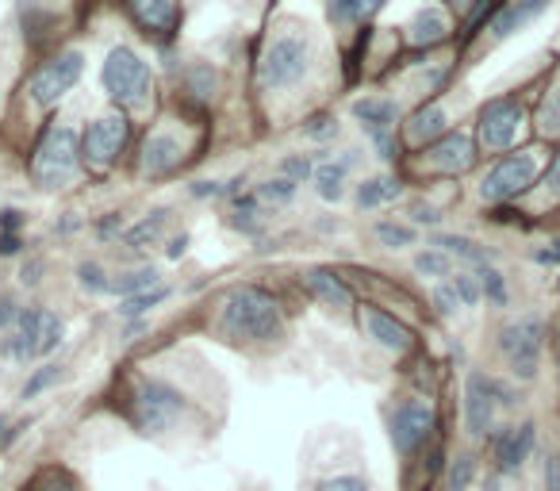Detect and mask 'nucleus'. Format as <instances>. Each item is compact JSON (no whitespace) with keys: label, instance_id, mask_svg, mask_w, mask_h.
I'll list each match as a JSON object with an SVG mask.
<instances>
[{"label":"nucleus","instance_id":"nucleus-1","mask_svg":"<svg viewBox=\"0 0 560 491\" xmlns=\"http://www.w3.org/2000/svg\"><path fill=\"white\" fill-rule=\"evenodd\" d=\"M219 327L234 342H257L272 346L284 338V312L272 300V292L257 289V284H234L223 300V315H219Z\"/></svg>","mask_w":560,"mask_h":491},{"label":"nucleus","instance_id":"nucleus-2","mask_svg":"<svg viewBox=\"0 0 560 491\" xmlns=\"http://www.w3.org/2000/svg\"><path fill=\"white\" fill-rule=\"evenodd\" d=\"M315 58V39L300 27H284L277 32L261 50V62H257V81L269 93H280V89H292L307 78Z\"/></svg>","mask_w":560,"mask_h":491},{"label":"nucleus","instance_id":"nucleus-3","mask_svg":"<svg viewBox=\"0 0 560 491\" xmlns=\"http://www.w3.org/2000/svg\"><path fill=\"white\" fill-rule=\"evenodd\" d=\"M135 430L147 437H162L177 426L188 414V399L177 384L162 381V376H142L131 391V404H127Z\"/></svg>","mask_w":560,"mask_h":491},{"label":"nucleus","instance_id":"nucleus-4","mask_svg":"<svg viewBox=\"0 0 560 491\" xmlns=\"http://www.w3.org/2000/svg\"><path fill=\"white\" fill-rule=\"evenodd\" d=\"M101 85H104V93L116 104H124V108H142V104L150 101V93H154V73L142 62L139 50L112 47L108 58H104Z\"/></svg>","mask_w":560,"mask_h":491},{"label":"nucleus","instance_id":"nucleus-5","mask_svg":"<svg viewBox=\"0 0 560 491\" xmlns=\"http://www.w3.org/2000/svg\"><path fill=\"white\" fill-rule=\"evenodd\" d=\"M81 165V139L73 127H50L35 147L32 177L39 188H62Z\"/></svg>","mask_w":560,"mask_h":491},{"label":"nucleus","instance_id":"nucleus-6","mask_svg":"<svg viewBox=\"0 0 560 491\" xmlns=\"http://www.w3.org/2000/svg\"><path fill=\"white\" fill-rule=\"evenodd\" d=\"M541 342H545V323L537 315H522V319L506 323L499 330V353H503L506 369L518 381H534L537 361H541Z\"/></svg>","mask_w":560,"mask_h":491},{"label":"nucleus","instance_id":"nucleus-7","mask_svg":"<svg viewBox=\"0 0 560 491\" xmlns=\"http://www.w3.org/2000/svg\"><path fill=\"white\" fill-rule=\"evenodd\" d=\"M506 404H514L511 388L499 384L495 376L472 369L465 381V430L472 437H488L491 426H495L499 407H506Z\"/></svg>","mask_w":560,"mask_h":491},{"label":"nucleus","instance_id":"nucleus-8","mask_svg":"<svg viewBox=\"0 0 560 491\" xmlns=\"http://www.w3.org/2000/svg\"><path fill=\"white\" fill-rule=\"evenodd\" d=\"M537 154L534 150H522V154H503L480 180V196L488 203H506L518 200L526 188H534L537 180Z\"/></svg>","mask_w":560,"mask_h":491},{"label":"nucleus","instance_id":"nucleus-9","mask_svg":"<svg viewBox=\"0 0 560 491\" xmlns=\"http://www.w3.org/2000/svg\"><path fill=\"white\" fill-rule=\"evenodd\" d=\"M434 430H438V411H434V404H427V399H404L388 419L392 449H396L399 457L419 453L422 445L434 437Z\"/></svg>","mask_w":560,"mask_h":491},{"label":"nucleus","instance_id":"nucleus-10","mask_svg":"<svg viewBox=\"0 0 560 491\" xmlns=\"http://www.w3.org/2000/svg\"><path fill=\"white\" fill-rule=\"evenodd\" d=\"M81 73H85V55H81V50H62V55H55L50 62H43L39 70H35L27 93H32V101L39 104V108H55V104L78 85Z\"/></svg>","mask_w":560,"mask_h":491},{"label":"nucleus","instance_id":"nucleus-11","mask_svg":"<svg viewBox=\"0 0 560 491\" xmlns=\"http://www.w3.org/2000/svg\"><path fill=\"white\" fill-rule=\"evenodd\" d=\"M127 139H131L127 116L124 112H108V116L93 119V124L85 127V135H81V157H85L89 165H96V169H104V165H112L124 154Z\"/></svg>","mask_w":560,"mask_h":491},{"label":"nucleus","instance_id":"nucleus-12","mask_svg":"<svg viewBox=\"0 0 560 491\" xmlns=\"http://www.w3.org/2000/svg\"><path fill=\"white\" fill-rule=\"evenodd\" d=\"M522 124H526V108L514 96H499V101L483 104L480 112V142L488 150H511L518 139Z\"/></svg>","mask_w":560,"mask_h":491},{"label":"nucleus","instance_id":"nucleus-13","mask_svg":"<svg viewBox=\"0 0 560 491\" xmlns=\"http://www.w3.org/2000/svg\"><path fill=\"white\" fill-rule=\"evenodd\" d=\"M43 323H47V307L32 304V307H20V319L16 327L9 330V338L0 342V353L20 365L39 358V342H43Z\"/></svg>","mask_w":560,"mask_h":491},{"label":"nucleus","instance_id":"nucleus-14","mask_svg":"<svg viewBox=\"0 0 560 491\" xmlns=\"http://www.w3.org/2000/svg\"><path fill=\"white\" fill-rule=\"evenodd\" d=\"M358 319H361V330H365V338H373L381 350L388 353H407L415 346V330L407 327V323H399L392 312H384V307H358Z\"/></svg>","mask_w":560,"mask_h":491},{"label":"nucleus","instance_id":"nucleus-15","mask_svg":"<svg viewBox=\"0 0 560 491\" xmlns=\"http://www.w3.org/2000/svg\"><path fill=\"white\" fill-rule=\"evenodd\" d=\"M185 157V147L173 131H150L142 142V157H139V173L142 177H165L173 173Z\"/></svg>","mask_w":560,"mask_h":491},{"label":"nucleus","instance_id":"nucleus-16","mask_svg":"<svg viewBox=\"0 0 560 491\" xmlns=\"http://www.w3.org/2000/svg\"><path fill=\"white\" fill-rule=\"evenodd\" d=\"M537 442V426L534 422H518V426H506L503 434L495 437V460H499V472L514 476L522 472V465L529 460Z\"/></svg>","mask_w":560,"mask_h":491},{"label":"nucleus","instance_id":"nucleus-17","mask_svg":"<svg viewBox=\"0 0 560 491\" xmlns=\"http://www.w3.org/2000/svg\"><path fill=\"white\" fill-rule=\"evenodd\" d=\"M545 12H549V0H506L503 9L491 16L488 32L491 39H511V35H518L522 27H529L534 20H541Z\"/></svg>","mask_w":560,"mask_h":491},{"label":"nucleus","instance_id":"nucleus-18","mask_svg":"<svg viewBox=\"0 0 560 491\" xmlns=\"http://www.w3.org/2000/svg\"><path fill=\"white\" fill-rule=\"evenodd\" d=\"M135 24L147 35H158V39H170L180 24V9L177 0H127Z\"/></svg>","mask_w":560,"mask_h":491},{"label":"nucleus","instance_id":"nucleus-19","mask_svg":"<svg viewBox=\"0 0 560 491\" xmlns=\"http://www.w3.org/2000/svg\"><path fill=\"white\" fill-rule=\"evenodd\" d=\"M427 154H430V165L442 173H465L468 165L476 162V147L465 131H445L438 142H430Z\"/></svg>","mask_w":560,"mask_h":491},{"label":"nucleus","instance_id":"nucleus-20","mask_svg":"<svg viewBox=\"0 0 560 491\" xmlns=\"http://www.w3.org/2000/svg\"><path fill=\"white\" fill-rule=\"evenodd\" d=\"M353 119H358L361 131L373 142V139H381V135H396L399 104L388 101V96H365V101L353 104Z\"/></svg>","mask_w":560,"mask_h":491},{"label":"nucleus","instance_id":"nucleus-21","mask_svg":"<svg viewBox=\"0 0 560 491\" xmlns=\"http://www.w3.org/2000/svg\"><path fill=\"white\" fill-rule=\"evenodd\" d=\"M304 284L319 304H327L330 312H350L353 307V292L335 269H307L304 273Z\"/></svg>","mask_w":560,"mask_h":491},{"label":"nucleus","instance_id":"nucleus-22","mask_svg":"<svg viewBox=\"0 0 560 491\" xmlns=\"http://www.w3.org/2000/svg\"><path fill=\"white\" fill-rule=\"evenodd\" d=\"M442 39H450V20H445L442 9H419L411 16V24H407V43L411 47H438Z\"/></svg>","mask_w":560,"mask_h":491},{"label":"nucleus","instance_id":"nucleus-23","mask_svg":"<svg viewBox=\"0 0 560 491\" xmlns=\"http://www.w3.org/2000/svg\"><path fill=\"white\" fill-rule=\"evenodd\" d=\"M353 162H358V150H346L338 162H323L319 169H315V192L327 203H338L346 196V177H350Z\"/></svg>","mask_w":560,"mask_h":491},{"label":"nucleus","instance_id":"nucleus-24","mask_svg":"<svg viewBox=\"0 0 560 491\" xmlns=\"http://www.w3.org/2000/svg\"><path fill=\"white\" fill-rule=\"evenodd\" d=\"M384 4L388 0H327V16L335 27H353V24H369Z\"/></svg>","mask_w":560,"mask_h":491},{"label":"nucleus","instance_id":"nucleus-25","mask_svg":"<svg viewBox=\"0 0 560 491\" xmlns=\"http://www.w3.org/2000/svg\"><path fill=\"white\" fill-rule=\"evenodd\" d=\"M445 124H450V116H445L442 104H422L419 112L411 116V124H407V135H411V142H438L445 135Z\"/></svg>","mask_w":560,"mask_h":491},{"label":"nucleus","instance_id":"nucleus-26","mask_svg":"<svg viewBox=\"0 0 560 491\" xmlns=\"http://www.w3.org/2000/svg\"><path fill=\"white\" fill-rule=\"evenodd\" d=\"M170 215H173L170 208H154L150 215H142L139 223H135L131 231L124 234V246H127V250H142V246H154V242L162 238V231H165V223H170Z\"/></svg>","mask_w":560,"mask_h":491},{"label":"nucleus","instance_id":"nucleus-27","mask_svg":"<svg viewBox=\"0 0 560 491\" xmlns=\"http://www.w3.org/2000/svg\"><path fill=\"white\" fill-rule=\"evenodd\" d=\"M430 246H438V250H445L450 258H460V261H468V266H476V269L491 266L488 250H483L480 242L465 238V234H434V242H430Z\"/></svg>","mask_w":560,"mask_h":491},{"label":"nucleus","instance_id":"nucleus-28","mask_svg":"<svg viewBox=\"0 0 560 491\" xmlns=\"http://www.w3.org/2000/svg\"><path fill=\"white\" fill-rule=\"evenodd\" d=\"M165 300H170V284H158V289L139 292V296L119 300L116 315H119V319H127V323H139V319H147V315L154 312V307H162Z\"/></svg>","mask_w":560,"mask_h":491},{"label":"nucleus","instance_id":"nucleus-29","mask_svg":"<svg viewBox=\"0 0 560 491\" xmlns=\"http://www.w3.org/2000/svg\"><path fill=\"white\" fill-rule=\"evenodd\" d=\"M404 196V185L396 177H369L358 185V208H381Z\"/></svg>","mask_w":560,"mask_h":491},{"label":"nucleus","instance_id":"nucleus-30","mask_svg":"<svg viewBox=\"0 0 560 491\" xmlns=\"http://www.w3.org/2000/svg\"><path fill=\"white\" fill-rule=\"evenodd\" d=\"M162 284V273H158L154 266H142V269H131V273H119L116 281H112V292H116L119 300L127 296H139V292H150Z\"/></svg>","mask_w":560,"mask_h":491},{"label":"nucleus","instance_id":"nucleus-31","mask_svg":"<svg viewBox=\"0 0 560 491\" xmlns=\"http://www.w3.org/2000/svg\"><path fill=\"white\" fill-rule=\"evenodd\" d=\"M415 273L427 277V281H442V277H453V258L438 246H427V250L415 254Z\"/></svg>","mask_w":560,"mask_h":491},{"label":"nucleus","instance_id":"nucleus-32","mask_svg":"<svg viewBox=\"0 0 560 491\" xmlns=\"http://www.w3.org/2000/svg\"><path fill=\"white\" fill-rule=\"evenodd\" d=\"M185 85H188V93H192L196 101H211V96H215V89H219V73L211 70L208 62H192L185 70Z\"/></svg>","mask_w":560,"mask_h":491},{"label":"nucleus","instance_id":"nucleus-33","mask_svg":"<svg viewBox=\"0 0 560 491\" xmlns=\"http://www.w3.org/2000/svg\"><path fill=\"white\" fill-rule=\"evenodd\" d=\"M376 242L388 246V250H407V246H415V226L396 223V219H381L376 223Z\"/></svg>","mask_w":560,"mask_h":491},{"label":"nucleus","instance_id":"nucleus-34","mask_svg":"<svg viewBox=\"0 0 560 491\" xmlns=\"http://www.w3.org/2000/svg\"><path fill=\"white\" fill-rule=\"evenodd\" d=\"M112 281H116V277L104 273L101 261H81L78 266V284H81V292H89V296H104V292H112Z\"/></svg>","mask_w":560,"mask_h":491},{"label":"nucleus","instance_id":"nucleus-35","mask_svg":"<svg viewBox=\"0 0 560 491\" xmlns=\"http://www.w3.org/2000/svg\"><path fill=\"white\" fill-rule=\"evenodd\" d=\"M58 381H62V369H58V365H39L24 381V388H20V399H39L43 391H50Z\"/></svg>","mask_w":560,"mask_h":491},{"label":"nucleus","instance_id":"nucleus-36","mask_svg":"<svg viewBox=\"0 0 560 491\" xmlns=\"http://www.w3.org/2000/svg\"><path fill=\"white\" fill-rule=\"evenodd\" d=\"M476 277H480L483 300H488V304H495V307H506V300H511V292H506L503 273H499L495 266H483V269H476Z\"/></svg>","mask_w":560,"mask_h":491},{"label":"nucleus","instance_id":"nucleus-37","mask_svg":"<svg viewBox=\"0 0 560 491\" xmlns=\"http://www.w3.org/2000/svg\"><path fill=\"white\" fill-rule=\"evenodd\" d=\"M476 480V457L472 453H460V457H453L450 472H445V483H450V491H468Z\"/></svg>","mask_w":560,"mask_h":491},{"label":"nucleus","instance_id":"nucleus-38","mask_svg":"<svg viewBox=\"0 0 560 491\" xmlns=\"http://www.w3.org/2000/svg\"><path fill=\"white\" fill-rule=\"evenodd\" d=\"M234 226L246 234H261V219H257V192L234 196Z\"/></svg>","mask_w":560,"mask_h":491},{"label":"nucleus","instance_id":"nucleus-39","mask_svg":"<svg viewBox=\"0 0 560 491\" xmlns=\"http://www.w3.org/2000/svg\"><path fill=\"white\" fill-rule=\"evenodd\" d=\"M296 180H289V177H269L265 185H257V200H265V203H292L296 200Z\"/></svg>","mask_w":560,"mask_h":491},{"label":"nucleus","instance_id":"nucleus-40","mask_svg":"<svg viewBox=\"0 0 560 491\" xmlns=\"http://www.w3.org/2000/svg\"><path fill=\"white\" fill-rule=\"evenodd\" d=\"M24 491H81V488L66 468H43L32 480V488H24Z\"/></svg>","mask_w":560,"mask_h":491},{"label":"nucleus","instance_id":"nucleus-41","mask_svg":"<svg viewBox=\"0 0 560 491\" xmlns=\"http://www.w3.org/2000/svg\"><path fill=\"white\" fill-rule=\"evenodd\" d=\"M450 284H453V292H457L460 307H476L483 300V289H480V277H476V269H472V273L450 277Z\"/></svg>","mask_w":560,"mask_h":491},{"label":"nucleus","instance_id":"nucleus-42","mask_svg":"<svg viewBox=\"0 0 560 491\" xmlns=\"http://www.w3.org/2000/svg\"><path fill=\"white\" fill-rule=\"evenodd\" d=\"M280 177L304 185L307 177H315V157L312 154H289L284 162H280Z\"/></svg>","mask_w":560,"mask_h":491},{"label":"nucleus","instance_id":"nucleus-43","mask_svg":"<svg viewBox=\"0 0 560 491\" xmlns=\"http://www.w3.org/2000/svg\"><path fill=\"white\" fill-rule=\"evenodd\" d=\"M66 338V323L58 319L55 312H47V323H43V342H39V358H47V353H55L58 346H62Z\"/></svg>","mask_w":560,"mask_h":491},{"label":"nucleus","instance_id":"nucleus-44","mask_svg":"<svg viewBox=\"0 0 560 491\" xmlns=\"http://www.w3.org/2000/svg\"><path fill=\"white\" fill-rule=\"evenodd\" d=\"M304 135H307V139H315V142L335 139V135H338V116H330V112H319V116H312L304 124Z\"/></svg>","mask_w":560,"mask_h":491},{"label":"nucleus","instance_id":"nucleus-45","mask_svg":"<svg viewBox=\"0 0 560 491\" xmlns=\"http://www.w3.org/2000/svg\"><path fill=\"white\" fill-rule=\"evenodd\" d=\"M537 124H541L545 135H557L560 131V85L549 93V101L541 104V112H537Z\"/></svg>","mask_w":560,"mask_h":491},{"label":"nucleus","instance_id":"nucleus-46","mask_svg":"<svg viewBox=\"0 0 560 491\" xmlns=\"http://www.w3.org/2000/svg\"><path fill=\"white\" fill-rule=\"evenodd\" d=\"M430 300H434L438 315H445V319L460 312V300H457V292H453V284H450V281L434 284V292H430Z\"/></svg>","mask_w":560,"mask_h":491},{"label":"nucleus","instance_id":"nucleus-47","mask_svg":"<svg viewBox=\"0 0 560 491\" xmlns=\"http://www.w3.org/2000/svg\"><path fill=\"white\" fill-rule=\"evenodd\" d=\"M319 491H373V488H369L365 476H358V472H338V476H330V480H323Z\"/></svg>","mask_w":560,"mask_h":491},{"label":"nucleus","instance_id":"nucleus-48","mask_svg":"<svg viewBox=\"0 0 560 491\" xmlns=\"http://www.w3.org/2000/svg\"><path fill=\"white\" fill-rule=\"evenodd\" d=\"M442 223V211L430 208V203H415L411 208V226H438Z\"/></svg>","mask_w":560,"mask_h":491},{"label":"nucleus","instance_id":"nucleus-49","mask_svg":"<svg viewBox=\"0 0 560 491\" xmlns=\"http://www.w3.org/2000/svg\"><path fill=\"white\" fill-rule=\"evenodd\" d=\"M188 192H192L196 200H215V196H226V185H219V180H192Z\"/></svg>","mask_w":560,"mask_h":491},{"label":"nucleus","instance_id":"nucleus-50","mask_svg":"<svg viewBox=\"0 0 560 491\" xmlns=\"http://www.w3.org/2000/svg\"><path fill=\"white\" fill-rule=\"evenodd\" d=\"M20 226H24V211H20V208L0 211V234H16Z\"/></svg>","mask_w":560,"mask_h":491},{"label":"nucleus","instance_id":"nucleus-51","mask_svg":"<svg viewBox=\"0 0 560 491\" xmlns=\"http://www.w3.org/2000/svg\"><path fill=\"white\" fill-rule=\"evenodd\" d=\"M545 491H560V457H545Z\"/></svg>","mask_w":560,"mask_h":491},{"label":"nucleus","instance_id":"nucleus-52","mask_svg":"<svg viewBox=\"0 0 560 491\" xmlns=\"http://www.w3.org/2000/svg\"><path fill=\"white\" fill-rule=\"evenodd\" d=\"M119 231H124V215H116V211H112V215H104L101 226H96V234H101V238H116Z\"/></svg>","mask_w":560,"mask_h":491},{"label":"nucleus","instance_id":"nucleus-53","mask_svg":"<svg viewBox=\"0 0 560 491\" xmlns=\"http://www.w3.org/2000/svg\"><path fill=\"white\" fill-rule=\"evenodd\" d=\"M545 188H549V196L560 200V150H557V157H552L549 169H545Z\"/></svg>","mask_w":560,"mask_h":491},{"label":"nucleus","instance_id":"nucleus-54","mask_svg":"<svg viewBox=\"0 0 560 491\" xmlns=\"http://www.w3.org/2000/svg\"><path fill=\"white\" fill-rule=\"evenodd\" d=\"M24 250V238L20 234H0V258H16Z\"/></svg>","mask_w":560,"mask_h":491},{"label":"nucleus","instance_id":"nucleus-55","mask_svg":"<svg viewBox=\"0 0 560 491\" xmlns=\"http://www.w3.org/2000/svg\"><path fill=\"white\" fill-rule=\"evenodd\" d=\"M20 319V307L12 300H0V330H12Z\"/></svg>","mask_w":560,"mask_h":491},{"label":"nucleus","instance_id":"nucleus-56","mask_svg":"<svg viewBox=\"0 0 560 491\" xmlns=\"http://www.w3.org/2000/svg\"><path fill=\"white\" fill-rule=\"evenodd\" d=\"M541 266H560V242H549V250H537L534 254Z\"/></svg>","mask_w":560,"mask_h":491},{"label":"nucleus","instance_id":"nucleus-57","mask_svg":"<svg viewBox=\"0 0 560 491\" xmlns=\"http://www.w3.org/2000/svg\"><path fill=\"white\" fill-rule=\"evenodd\" d=\"M188 242H192V238H188V234H177V238L170 242V250H165V254H170L173 261L185 258V254H188Z\"/></svg>","mask_w":560,"mask_h":491},{"label":"nucleus","instance_id":"nucleus-58","mask_svg":"<svg viewBox=\"0 0 560 491\" xmlns=\"http://www.w3.org/2000/svg\"><path fill=\"white\" fill-rule=\"evenodd\" d=\"M39 273H43V261L35 258L32 266H24V273H20V281H24V284H39V281H43Z\"/></svg>","mask_w":560,"mask_h":491},{"label":"nucleus","instance_id":"nucleus-59","mask_svg":"<svg viewBox=\"0 0 560 491\" xmlns=\"http://www.w3.org/2000/svg\"><path fill=\"white\" fill-rule=\"evenodd\" d=\"M445 4H453V9H460V12H465V9H472L476 0H445Z\"/></svg>","mask_w":560,"mask_h":491},{"label":"nucleus","instance_id":"nucleus-60","mask_svg":"<svg viewBox=\"0 0 560 491\" xmlns=\"http://www.w3.org/2000/svg\"><path fill=\"white\" fill-rule=\"evenodd\" d=\"M488 491H503V488H499V480H491V483H488Z\"/></svg>","mask_w":560,"mask_h":491}]
</instances>
